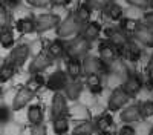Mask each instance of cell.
I'll return each instance as SVG.
<instances>
[{
	"mask_svg": "<svg viewBox=\"0 0 153 135\" xmlns=\"http://www.w3.org/2000/svg\"><path fill=\"white\" fill-rule=\"evenodd\" d=\"M86 84L92 94L103 92V81H101L100 74H86Z\"/></svg>",
	"mask_w": 153,
	"mask_h": 135,
	"instance_id": "obj_20",
	"label": "cell"
},
{
	"mask_svg": "<svg viewBox=\"0 0 153 135\" xmlns=\"http://www.w3.org/2000/svg\"><path fill=\"white\" fill-rule=\"evenodd\" d=\"M11 118V110L6 106H0V123H8Z\"/></svg>",
	"mask_w": 153,
	"mask_h": 135,
	"instance_id": "obj_36",
	"label": "cell"
},
{
	"mask_svg": "<svg viewBox=\"0 0 153 135\" xmlns=\"http://www.w3.org/2000/svg\"><path fill=\"white\" fill-rule=\"evenodd\" d=\"M72 0H51V5L54 6H68Z\"/></svg>",
	"mask_w": 153,
	"mask_h": 135,
	"instance_id": "obj_43",
	"label": "cell"
},
{
	"mask_svg": "<svg viewBox=\"0 0 153 135\" xmlns=\"http://www.w3.org/2000/svg\"><path fill=\"white\" fill-rule=\"evenodd\" d=\"M91 12H92V9H91V8H89V6L83 2L78 8H76V11L74 12V14H75L76 17H78L83 23H87V22H89V19H91Z\"/></svg>",
	"mask_w": 153,
	"mask_h": 135,
	"instance_id": "obj_32",
	"label": "cell"
},
{
	"mask_svg": "<svg viewBox=\"0 0 153 135\" xmlns=\"http://www.w3.org/2000/svg\"><path fill=\"white\" fill-rule=\"evenodd\" d=\"M149 68H153V54L150 57V61H149Z\"/></svg>",
	"mask_w": 153,
	"mask_h": 135,
	"instance_id": "obj_45",
	"label": "cell"
},
{
	"mask_svg": "<svg viewBox=\"0 0 153 135\" xmlns=\"http://www.w3.org/2000/svg\"><path fill=\"white\" fill-rule=\"evenodd\" d=\"M17 29H19L22 34H31V32H34V29H35V26H34V19H29V17L20 19V20L17 22Z\"/></svg>",
	"mask_w": 153,
	"mask_h": 135,
	"instance_id": "obj_31",
	"label": "cell"
},
{
	"mask_svg": "<svg viewBox=\"0 0 153 135\" xmlns=\"http://www.w3.org/2000/svg\"><path fill=\"white\" fill-rule=\"evenodd\" d=\"M51 114L52 118L55 117H63L68 114V98L61 92H55L52 98V106H51Z\"/></svg>",
	"mask_w": 153,
	"mask_h": 135,
	"instance_id": "obj_11",
	"label": "cell"
},
{
	"mask_svg": "<svg viewBox=\"0 0 153 135\" xmlns=\"http://www.w3.org/2000/svg\"><path fill=\"white\" fill-rule=\"evenodd\" d=\"M94 132H95V125L89 120H84V121H80L71 131V135H92Z\"/></svg>",
	"mask_w": 153,
	"mask_h": 135,
	"instance_id": "obj_22",
	"label": "cell"
},
{
	"mask_svg": "<svg viewBox=\"0 0 153 135\" xmlns=\"http://www.w3.org/2000/svg\"><path fill=\"white\" fill-rule=\"evenodd\" d=\"M9 23V16H8V9L5 8V5L0 2V29H3L8 26Z\"/></svg>",
	"mask_w": 153,
	"mask_h": 135,
	"instance_id": "obj_34",
	"label": "cell"
},
{
	"mask_svg": "<svg viewBox=\"0 0 153 135\" xmlns=\"http://www.w3.org/2000/svg\"><path fill=\"white\" fill-rule=\"evenodd\" d=\"M0 45L6 49L12 48V45H14V32H12V29L9 26L0 29Z\"/></svg>",
	"mask_w": 153,
	"mask_h": 135,
	"instance_id": "obj_28",
	"label": "cell"
},
{
	"mask_svg": "<svg viewBox=\"0 0 153 135\" xmlns=\"http://www.w3.org/2000/svg\"><path fill=\"white\" fill-rule=\"evenodd\" d=\"M121 121L124 123H135L141 118V114H139V107L138 104H132V106H124L123 112L120 114Z\"/></svg>",
	"mask_w": 153,
	"mask_h": 135,
	"instance_id": "obj_19",
	"label": "cell"
},
{
	"mask_svg": "<svg viewBox=\"0 0 153 135\" xmlns=\"http://www.w3.org/2000/svg\"><path fill=\"white\" fill-rule=\"evenodd\" d=\"M149 135H153V128L150 129V132H149Z\"/></svg>",
	"mask_w": 153,
	"mask_h": 135,
	"instance_id": "obj_48",
	"label": "cell"
},
{
	"mask_svg": "<svg viewBox=\"0 0 153 135\" xmlns=\"http://www.w3.org/2000/svg\"><path fill=\"white\" fill-rule=\"evenodd\" d=\"M149 8L153 9V0H149Z\"/></svg>",
	"mask_w": 153,
	"mask_h": 135,
	"instance_id": "obj_46",
	"label": "cell"
},
{
	"mask_svg": "<svg viewBox=\"0 0 153 135\" xmlns=\"http://www.w3.org/2000/svg\"><path fill=\"white\" fill-rule=\"evenodd\" d=\"M129 100H130V95L123 89V86H121V88L113 89V91H112V94H110V97H109V100H107L109 110L115 112V110L123 109L124 106H127Z\"/></svg>",
	"mask_w": 153,
	"mask_h": 135,
	"instance_id": "obj_6",
	"label": "cell"
},
{
	"mask_svg": "<svg viewBox=\"0 0 153 135\" xmlns=\"http://www.w3.org/2000/svg\"><path fill=\"white\" fill-rule=\"evenodd\" d=\"M68 77L71 80H78L80 75L83 74V66H81V60L80 58H71L66 61V71Z\"/></svg>",
	"mask_w": 153,
	"mask_h": 135,
	"instance_id": "obj_16",
	"label": "cell"
},
{
	"mask_svg": "<svg viewBox=\"0 0 153 135\" xmlns=\"http://www.w3.org/2000/svg\"><path fill=\"white\" fill-rule=\"evenodd\" d=\"M118 135H136V132H135V129L130 125H126V126H123L118 131Z\"/></svg>",
	"mask_w": 153,
	"mask_h": 135,
	"instance_id": "obj_40",
	"label": "cell"
},
{
	"mask_svg": "<svg viewBox=\"0 0 153 135\" xmlns=\"http://www.w3.org/2000/svg\"><path fill=\"white\" fill-rule=\"evenodd\" d=\"M43 109L40 104H32L28 107V120L32 126L35 125H42V121H43Z\"/></svg>",
	"mask_w": 153,
	"mask_h": 135,
	"instance_id": "obj_24",
	"label": "cell"
},
{
	"mask_svg": "<svg viewBox=\"0 0 153 135\" xmlns=\"http://www.w3.org/2000/svg\"><path fill=\"white\" fill-rule=\"evenodd\" d=\"M32 92H29L26 88H22L17 94H16V97H14V101H12V110H20V109H23L25 106H26L31 100H32Z\"/></svg>",
	"mask_w": 153,
	"mask_h": 135,
	"instance_id": "obj_15",
	"label": "cell"
},
{
	"mask_svg": "<svg viewBox=\"0 0 153 135\" xmlns=\"http://www.w3.org/2000/svg\"><path fill=\"white\" fill-rule=\"evenodd\" d=\"M45 83H46V80H45V77L42 75V74H34V75L26 81L25 88H26L29 92L35 94V92H38V91H40V89L43 88Z\"/></svg>",
	"mask_w": 153,
	"mask_h": 135,
	"instance_id": "obj_23",
	"label": "cell"
},
{
	"mask_svg": "<svg viewBox=\"0 0 153 135\" xmlns=\"http://www.w3.org/2000/svg\"><path fill=\"white\" fill-rule=\"evenodd\" d=\"M143 22H144L146 26L153 28V12H146L144 17H143Z\"/></svg>",
	"mask_w": 153,
	"mask_h": 135,
	"instance_id": "obj_41",
	"label": "cell"
},
{
	"mask_svg": "<svg viewBox=\"0 0 153 135\" xmlns=\"http://www.w3.org/2000/svg\"><path fill=\"white\" fill-rule=\"evenodd\" d=\"M132 35H133V39L138 43H141L143 46L153 48V31H152V28L146 26V25H143V23H139L138 28L135 29V32Z\"/></svg>",
	"mask_w": 153,
	"mask_h": 135,
	"instance_id": "obj_9",
	"label": "cell"
},
{
	"mask_svg": "<svg viewBox=\"0 0 153 135\" xmlns=\"http://www.w3.org/2000/svg\"><path fill=\"white\" fill-rule=\"evenodd\" d=\"M103 12H104V16L113 22H118L120 19H123V8L118 5V3H115V2H106V5L103 6Z\"/></svg>",
	"mask_w": 153,
	"mask_h": 135,
	"instance_id": "obj_18",
	"label": "cell"
},
{
	"mask_svg": "<svg viewBox=\"0 0 153 135\" xmlns=\"http://www.w3.org/2000/svg\"><path fill=\"white\" fill-rule=\"evenodd\" d=\"M139 22L135 20V19H120V29L124 32V34H133L135 29L138 28Z\"/></svg>",
	"mask_w": 153,
	"mask_h": 135,
	"instance_id": "obj_29",
	"label": "cell"
},
{
	"mask_svg": "<svg viewBox=\"0 0 153 135\" xmlns=\"http://www.w3.org/2000/svg\"><path fill=\"white\" fill-rule=\"evenodd\" d=\"M84 23L76 17L75 14H69L66 19L60 20L57 25V37L60 40H71L78 37L83 31Z\"/></svg>",
	"mask_w": 153,
	"mask_h": 135,
	"instance_id": "obj_1",
	"label": "cell"
},
{
	"mask_svg": "<svg viewBox=\"0 0 153 135\" xmlns=\"http://www.w3.org/2000/svg\"><path fill=\"white\" fill-rule=\"evenodd\" d=\"M147 88L153 91V68H149V78H147Z\"/></svg>",
	"mask_w": 153,
	"mask_h": 135,
	"instance_id": "obj_44",
	"label": "cell"
},
{
	"mask_svg": "<svg viewBox=\"0 0 153 135\" xmlns=\"http://www.w3.org/2000/svg\"><path fill=\"white\" fill-rule=\"evenodd\" d=\"M16 74V68L9 65V63H3L0 66V83H6L8 80H11Z\"/></svg>",
	"mask_w": 153,
	"mask_h": 135,
	"instance_id": "obj_30",
	"label": "cell"
},
{
	"mask_svg": "<svg viewBox=\"0 0 153 135\" xmlns=\"http://www.w3.org/2000/svg\"><path fill=\"white\" fill-rule=\"evenodd\" d=\"M123 89L129 94L130 97H132V95H136L139 91L143 89V80H141V77H139L136 72L129 74V75L126 77V80H124Z\"/></svg>",
	"mask_w": 153,
	"mask_h": 135,
	"instance_id": "obj_12",
	"label": "cell"
},
{
	"mask_svg": "<svg viewBox=\"0 0 153 135\" xmlns=\"http://www.w3.org/2000/svg\"><path fill=\"white\" fill-rule=\"evenodd\" d=\"M3 5H5V8H17L19 5H20V0H3L2 2Z\"/></svg>",
	"mask_w": 153,
	"mask_h": 135,
	"instance_id": "obj_42",
	"label": "cell"
},
{
	"mask_svg": "<svg viewBox=\"0 0 153 135\" xmlns=\"http://www.w3.org/2000/svg\"><path fill=\"white\" fill-rule=\"evenodd\" d=\"M28 57H29V45H19L16 48H12V51L5 58V63H9L17 69L25 65Z\"/></svg>",
	"mask_w": 153,
	"mask_h": 135,
	"instance_id": "obj_4",
	"label": "cell"
},
{
	"mask_svg": "<svg viewBox=\"0 0 153 135\" xmlns=\"http://www.w3.org/2000/svg\"><path fill=\"white\" fill-rule=\"evenodd\" d=\"M106 34H107V42L112 43L115 48L118 49L120 55H123V52H124V49H126L127 43L130 42V40H129V37H127V34H124L120 28H118V29H117V28L107 29Z\"/></svg>",
	"mask_w": 153,
	"mask_h": 135,
	"instance_id": "obj_7",
	"label": "cell"
},
{
	"mask_svg": "<svg viewBox=\"0 0 153 135\" xmlns=\"http://www.w3.org/2000/svg\"><path fill=\"white\" fill-rule=\"evenodd\" d=\"M92 48V42L86 40L84 37H75L66 43V54L71 58H84Z\"/></svg>",
	"mask_w": 153,
	"mask_h": 135,
	"instance_id": "obj_2",
	"label": "cell"
},
{
	"mask_svg": "<svg viewBox=\"0 0 153 135\" xmlns=\"http://www.w3.org/2000/svg\"><path fill=\"white\" fill-rule=\"evenodd\" d=\"M81 66H83V72L84 74H107L110 71V65L104 63L100 57H94V55H86L81 60Z\"/></svg>",
	"mask_w": 153,
	"mask_h": 135,
	"instance_id": "obj_3",
	"label": "cell"
},
{
	"mask_svg": "<svg viewBox=\"0 0 153 135\" xmlns=\"http://www.w3.org/2000/svg\"><path fill=\"white\" fill-rule=\"evenodd\" d=\"M31 135H48V131L43 125H35L31 129Z\"/></svg>",
	"mask_w": 153,
	"mask_h": 135,
	"instance_id": "obj_39",
	"label": "cell"
},
{
	"mask_svg": "<svg viewBox=\"0 0 153 135\" xmlns=\"http://www.w3.org/2000/svg\"><path fill=\"white\" fill-rule=\"evenodd\" d=\"M68 74L65 71H55L54 74H51L49 78L46 80L45 86L49 89V91H54V92H60L65 89V86L68 84Z\"/></svg>",
	"mask_w": 153,
	"mask_h": 135,
	"instance_id": "obj_8",
	"label": "cell"
},
{
	"mask_svg": "<svg viewBox=\"0 0 153 135\" xmlns=\"http://www.w3.org/2000/svg\"><path fill=\"white\" fill-rule=\"evenodd\" d=\"M28 5L34 6V8H45L48 5H51V0H26Z\"/></svg>",
	"mask_w": 153,
	"mask_h": 135,
	"instance_id": "obj_37",
	"label": "cell"
},
{
	"mask_svg": "<svg viewBox=\"0 0 153 135\" xmlns=\"http://www.w3.org/2000/svg\"><path fill=\"white\" fill-rule=\"evenodd\" d=\"M94 125H95V131H98V132H107L112 128V125H113V117L110 114H104V115H101L94 123Z\"/></svg>",
	"mask_w": 153,
	"mask_h": 135,
	"instance_id": "obj_27",
	"label": "cell"
},
{
	"mask_svg": "<svg viewBox=\"0 0 153 135\" xmlns=\"http://www.w3.org/2000/svg\"><path fill=\"white\" fill-rule=\"evenodd\" d=\"M3 94V89H2V86H0V95H2Z\"/></svg>",
	"mask_w": 153,
	"mask_h": 135,
	"instance_id": "obj_49",
	"label": "cell"
},
{
	"mask_svg": "<svg viewBox=\"0 0 153 135\" xmlns=\"http://www.w3.org/2000/svg\"><path fill=\"white\" fill-rule=\"evenodd\" d=\"M65 97L69 98V100L75 101V100H78L81 92H83V83L80 80H71L68 81V84L65 86Z\"/></svg>",
	"mask_w": 153,
	"mask_h": 135,
	"instance_id": "obj_14",
	"label": "cell"
},
{
	"mask_svg": "<svg viewBox=\"0 0 153 135\" xmlns=\"http://www.w3.org/2000/svg\"><path fill=\"white\" fill-rule=\"evenodd\" d=\"M60 23V17L54 12H46V14H40L34 19V32H45L52 28H57V25Z\"/></svg>",
	"mask_w": 153,
	"mask_h": 135,
	"instance_id": "obj_5",
	"label": "cell"
},
{
	"mask_svg": "<svg viewBox=\"0 0 153 135\" xmlns=\"http://www.w3.org/2000/svg\"><path fill=\"white\" fill-rule=\"evenodd\" d=\"M83 2L91 8V9H103L107 0H83Z\"/></svg>",
	"mask_w": 153,
	"mask_h": 135,
	"instance_id": "obj_35",
	"label": "cell"
},
{
	"mask_svg": "<svg viewBox=\"0 0 153 135\" xmlns=\"http://www.w3.org/2000/svg\"><path fill=\"white\" fill-rule=\"evenodd\" d=\"M126 2L132 6H135V8H141V9L149 6V0H126Z\"/></svg>",
	"mask_w": 153,
	"mask_h": 135,
	"instance_id": "obj_38",
	"label": "cell"
},
{
	"mask_svg": "<svg viewBox=\"0 0 153 135\" xmlns=\"http://www.w3.org/2000/svg\"><path fill=\"white\" fill-rule=\"evenodd\" d=\"M118 57H120L118 49L115 48L112 43H109V42H103V43L100 45V58L103 60L104 63L112 65Z\"/></svg>",
	"mask_w": 153,
	"mask_h": 135,
	"instance_id": "obj_13",
	"label": "cell"
},
{
	"mask_svg": "<svg viewBox=\"0 0 153 135\" xmlns=\"http://www.w3.org/2000/svg\"><path fill=\"white\" fill-rule=\"evenodd\" d=\"M52 61L54 58L48 55L46 52H42V54H38L32 61H31V65H29V72L32 74H42L43 71H46L51 65H52Z\"/></svg>",
	"mask_w": 153,
	"mask_h": 135,
	"instance_id": "obj_10",
	"label": "cell"
},
{
	"mask_svg": "<svg viewBox=\"0 0 153 135\" xmlns=\"http://www.w3.org/2000/svg\"><path fill=\"white\" fill-rule=\"evenodd\" d=\"M138 107H139L141 118H150V117H153V101L152 100H146L143 103H139Z\"/></svg>",
	"mask_w": 153,
	"mask_h": 135,
	"instance_id": "obj_33",
	"label": "cell"
},
{
	"mask_svg": "<svg viewBox=\"0 0 153 135\" xmlns=\"http://www.w3.org/2000/svg\"><path fill=\"white\" fill-rule=\"evenodd\" d=\"M46 54L51 55L52 58H60V57H63L66 54V45L60 39H57V40L49 43V46L46 48Z\"/></svg>",
	"mask_w": 153,
	"mask_h": 135,
	"instance_id": "obj_21",
	"label": "cell"
},
{
	"mask_svg": "<svg viewBox=\"0 0 153 135\" xmlns=\"http://www.w3.org/2000/svg\"><path fill=\"white\" fill-rule=\"evenodd\" d=\"M141 54H143L141 48H139L136 43H133V42L127 43L124 52H123V55H124L127 60H130V61H138L139 58H141Z\"/></svg>",
	"mask_w": 153,
	"mask_h": 135,
	"instance_id": "obj_25",
	"label": "cell"
},
{
	"mask_svg": "<svg viewBox=\"0 0 153 135\" xmlns=\"http://www.w3.org/2000/svg\"><path fill=\"white\" fill-rule=\"evenodd\" d=\"M52 129L57 135H65L69 131V120L66 118V115L63 117H55L52 121Z\"/></svg>",
	"mask_w": 153,
	"mask_h": 135,
	"instance_id": "obj_26",
	"label": "cell"
},
{
	"mask_svg": "<svg viewBox=\"0 0 153 135\" xmlns=\"http://www.w3.org/2000/svg\"><path fill=\"white\" fill-rule=\"evenodd\" d=\"M100 32H101V25L98 22H87L83 26L81 37H84L89 42H94L100 37Z\"/></svg>",
	"mask_w": 153,
	"mask_h": 135,
	"instance_id": "obj_17",
	"label": "cell"
},
{
	"mask_svg": "<svg viewBox=\"0 0 153 135\" xmlns=\"http://www.w3.org/2000/svg\"><path fill=\"white\" fill-rule=\"evenodd\" d=\"M100 135H110V134H109V132H101Z\"/></svg>",
	"mask_w": 153,
	"mask_h": 135,
	"instance_id": "obj_47",
	"label": "cell"
}]
</instances>
